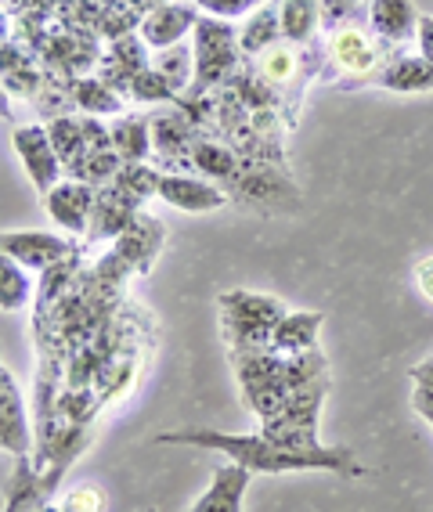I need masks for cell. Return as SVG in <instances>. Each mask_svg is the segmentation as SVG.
<instances>
[{
  "mask_svg": "<svg viewBox=\"0 0 433 512\" xmlns=\"http://www.w3.org/2000/svg\"><path fill=\"white\" fill-rule=\"evenodd\" d=\"M156 444H192V448L221 451L228 462L249 469V473H304V469H343V473H358V466L351 462V451L343 448L296 451L271 440L268 433L174 430V433H159Z\"/></svg>",
  "mask_w": 433,
  "mask_h": 512,
  "instance_id": "cell-1",
  "label": "cell"
},
{
  "mask_svg": "<svg viewBox=\"0 0 433 512\" xmlns=\"http://www.w3.org/2000/svg\"><path fill=\"white\" fill-rule=\"evenodd\" d=\"M192 51H195V80H192V98L195 94H206L213 83H221L224 76L235 69V29L224 26L221 19H199L192 33Z\"/></svg>",
  "mask_w": 433,
  "mask_h": 512,
  "instance_id": "cell-2",
  "label": "cell"
},
{
  "mask_svg": "<svg viewBox=\"0 0 433 512\" xmlns=\"http://www.w3.org/2000/svg\"><path fill=\"white\" fill-rule=\"evenodd\" d=\"M217 303H221L224 318H228L231 339H257V343H268V347L275 325L289 314L278 300H271L264 293H246V289H231Z\"/></svg>",
  "mask_w": 433,
  "mask_h": 512,
  "instance_id": "cell-3",
  "label": "cell"
},
{
  "mask_svg": "<svg viewBox=\"0 0 433 512\" xmlns=\"http://www.w3.org/2000/svg\"><path fill=\"white\" fill-rule=\"evenodd\" d=\"M11 145H15V156H19L26 177L33 181V188L40 192V199H44V195L62 181V170H65L62 159H58V152H55V145H51L47 127H40V123L15 127Z\"/></svg>",
  "mask_w": 433,
  "mask_h": 512,
  "instance_id": "cell-4",
  "label": "cell"
},
{
  "mask_svg": "<svg viewBox=\"0 0 433 512\" xmlns=\"http://www.w3.org/2000/svg\"><path fill=\"white\" fill-rule=\"evenodd\" d=\"M231 199H239L242 206H260V210H282V199L293 202L300 210V192L289 177L275 174V170H242L235 181L224 184Z\"/></svg>",
  "mask_w": 433,
  "mask_h": 512,
  "instance_id": "cell-5",
  "label": "cell"
},
{
  "mask_svg": "<svg viewBox=\"0 0 433 512\" xmlns=\"http://www.w3.org/2000/svg\"><path fill=\"white\" fill-rule=\"evenodd\" d=\"M4 256L19 260L22 267H33V271H51L73 253V242L55 231H8L0 238Z\"/></svg>",
  "mask_w": 433,
  "mask_h": 512,
  "instance_id": "cell-6",
  "label": "cell"
},
{
  "mask_svg": "<svg viewBox=\"0 0 433 512\" xmlns=\"http://www.w3.org/2000/svg\"><path fill=\"white\" fill-rule=\"evenodd\" d=\"M159 199L181 213H213L228 202V188L217 181L188 174H163L159 177Z\"/></svg>",
  "mask_w": 433,
  "mask_h": 512,
  "instance_id": "cell-7",
  "label": "cell"
},
{
  "mask_svg": "<svg viewBox=\"0 0 433 512\" xmlns=\"http://www.w3.org/2000/svg\"><path fill=\"white\" fill-rule=\"evenodd\" d=\"M40 202L47 206V213H51V220H55L58 228L80 235V231L91 228L98 195H94V188L87 181H58Z\"/></svg>",
  "mask_w": 433,
  "mask_h": 512,
  "instance_id": "cell-8",
  "label": "cell"
},
{
  "mask_svg": "<svg viewBox=\"0 0 433 512\" xmlns=\"http://www.w3.org/2000/svg\"><path fill=\"white\" fill-rule=\"evenodd\" d=\"M199 26V15H195V4H159L156 11H148L145 22H141V40L148 47H177L188 33H195Z\"/></svg>",
  "mask_w": 433,
  "mask_h": 512,
  "instance_id": "cell-9",
  "label": "cell"
},
{
  "mask_svg": "<svg viewBox=\"0 0 433 512\" xmlns=\"http://www.w3.org/2000/svg\"><path fill=\"white\" fill-rule=\"evenodd\" d=\"M0 440L4 451L15 458H29V422L22 408V394L15 386V375L0 368Z\"/></svg>",
  "mask_w": 433,
  "mask_h": 512,
  "instance_id": "cell-10",
  "label": "cell"
},
{
  "mask_svg": "<svg viewBox=\"0 0 433 512\" xmlns=\"http://www.w3.org/2000/svg\"><path fill=\"white\" fill-rule=\"evenodd\" d=\"M249 469L235 466H221L210 476V487H206L199 498H195L192 512H242V502H246V487H249Z\"/></svg>",
  "mask_w": 433,
  "mask_h": 512,
  "instance_id": "cell-11",
  "label": "cell"
},
{
  "mask_svg": "<svg viewBox=\"0 0 433 512\" xmlns=\"http://www.w3.org/2000/svg\"><path fill=\"white\" fill-rule=\"evenodd\" d=\"M376 83L397 94H426L433 91V65L419 51L415 55H397L383 65V73L376 76Z\"/></svg>",
  "mask_w": 433,
  "mask_h": 512,
  "instance_id": "cell-12",
  "label": "cell"
},
{
  "mask_svg": "<svg viewBox=\"0 0 433 512\" xmlns=\"http://www.w3.org/2000/svg\"><path fill=\"white\" fill-rule=\"evenodd\" d=\"M369 22L390 44H405L419 29V15H415L412 0H369Z\"/></svg>",
  "mask_w": 433,
  "mask_h": 512,
  "instance_id": "cell-13",
  "label": "cell"
},
{
  "mask_svg": "<svg viewBox=\"0 0 433 512\" xmlns=\"http://www.w3.org/2000/svg\"><path fill=\"white\" fill-rule=\"evenodd\" d=\"M138 202L141 199L120 192V188L112 184V192L98 195V206H94V220H91V238L123 235V231L134 224V206H138Z\"/></svg>",
  "mask_w": 433,
  "mask_h": 512,
  "instance_id": "cell-14",
  "label": "cell"
},
{
  "mask_svg": "<svg viewBox=\"0 0 433 512\" xmlns=\"http://www.w3.org/2000/svg\"><path fill=\"white\" fill-rule=\"evenodd\" d=\"M47 134H51V145H55L58 159L69 174L80 177L83 166H87V156H91V148H87V134H83V119L73 116H58L47 123Z\"/></svg>",
  "mask_w": 433,
  "mask_h": 512,
  "instance_id": "cell-15",
  "label": "cell"
},
{
  "mask_svg": "<svg viewBox=\"0 0 433 512\" xmlns=\"http://www.w3.org/2000/svg\"><path fill=\"white\" fill-rule=\"evenodd\" d=\"M322 321H325L322 311H289L286 318L275 325V332H271V347H275V350H293V354L314 350Z\"/></svg>",
  "mask_w": 433,
  "mask_h": 512,
  "instance_id": "cell-16",
  "label": "cell"
},
{
  "mask_svg": "<svg viewBox=\"0 0 433 512\" xmlns=\"http://www.w3.org/2000/svg\"><path fill=\"white\" fill-rule=\"evenodd\" d=\"M188 163L199 170L203 177H210V181H235V177L242 174V166H239V156L231 152V148L217 145V141H192V148H188Z\"/></svg>",
  "mask_w": 433,
  "mask_h": 512,
  "instance_id": "cell-17",
  "label": "cell"
},
{
  "mask_svg": "<svg viewBox=\"0 0 433 512\" xmlns=\"http://www.w3.org/2000/svg\"><path fill=\"white\" fill-rule=\"evenodd\" d=\"M329 51L347 73H369V69H376V62H379L376 47L361 37V29H351V26L336 29Z\"/></svg>",
  "mask_w": 433,
  "mask_h": 512,
  "instance_id": "cell-18",
  "label": "cell"
},
{
  "mask_svg": "<svg viewBox=\"0 0 433 512\" xmlns=\"http://www.w3.org/2000/svg\"><path fill=\"white\" fill-rule=\"evenodd\" d=\"M278 33H282V15H278V4H260L253 15H249L246 29H242L239 47L246 55H264L268 47H275Z\"/></svg>",
  "mask_w": 433,
  "mask_h": 512,
  "instance_id": "cell-19",
  "label": "cell"
},
{
  "mask_svg": "<svg viewBox=\"0 0 433 512\" xmlns=\"http://www.w3.org/2000/svg\"><path fill=\"white\" fill-rule=\"evenodd\" d=\"M112 148L123 156V163H141L152 152V123L141 116H123L112 127Z\"/></svg>",
  "mask_w": 433,
  "mask_h": 512,
  "instance_id": "cell-20",
  "label": "cell"
},
{
  "mask_svg": "<svg viewBox=\"0 0 433 512\" xmlns=\"http://www.w3.org/2000/svg\"><path fill=\"white\" fill-rule=\"evenodd\" d=\"M278 15H282V37L293 44H307L322 19V4L318 0H278Z\"/></svg>",
  "mask_w": 433,
  "mask_h": 512,
  "instance_id": "cell-21",
  "label": "cell"
},
{
  "mask_svg": "<svg viewBox=\"0 0 433 512\" xmlns=\"http://www.w3.org/2000/svg\"><path fill=\"white\" fill-rule=\"evenodd\" d=\"M73 98L87 116H116V112H123V98L102 80H76Z\"/></svg>",
  "mask_w": 433,
  "mask_h": 512,
  "instance_id": "cell-22",
  "label": "cell"
},
{
  "mask_svg": "<svg viewBox=\"0 0 433 512\" xmlns=\"http://www.w3.org/2000/svg\"><path fill=\"white\" fill-rule=\"evenodd\" d=\"M29 293H33V282L26 278L19 260L4 256V267H0V307L4 311H22L29 303Z\"/></svg>",
  "mask_w": 433,
  "mask_h": 512,
  "instance_id": "cell-23",
  "label": "cell"
},
{
  "mask_svg": "<svg viewBox=\"0 0 433 512\" xmlns=\"http://www.w3.org/2000/svg\"><path fill=\"white\" fill-rule=\"evenodd\" d=\"M152 148L166 159L188 156V148H192L188 145V127L177 116H156L152 119Z\"/></svg>",
  "mask_w": 433,
  "mask_h": 512,
  "instance_id": "cell-24",
  "label": "cell"
},
{
  "mask_svg": "<svg viewBox=\"0 0 433 512\" xmlns=\"http://www.w3.org/2000/svg\"><path fill=\"white\" fill-rule=\"evenodd\" d=\"M44 505V487L33 473H29V462L19 458V473L11 480V491H8V509L4 512H40Z\"/></svg>",
  "mask_w": 433,
  "mask_h": 512,
  "instance_id": "cell-25",
  "label": "cell"
},
{
  "mask_svg": "<svg viewBox=\"0 0 433 512\" xmlns=\"http://www.w3.org/2000/svg\"><path fill=\"white\" fill-rule=\"evenodd\" d=\"M156 73L163 76L174 91H181V87H188V76L195 73V51H188L185 44L166 47L163 55H159V62H156ZM192 80H195V76H192Z\"/></svg>",
  "mask_w": 433,
  "mask_h": 512,
  "instance_id": "cell-26",
  "label": "cell"
},
{
  "mask_svg": "<svg viewBox=\"0 0 433 512\" xmlns=\"http://www.w3.org/2000/svg\"><path fill=\"white\" fill-rule=\"evenodd\" d=\"M159 170H152V166L145 163H123V170L116 174V188L127 195H134V199H148V195H159Z\"/></svg>",
  "mask_w": 433,
  "mask_h": 512,
  "instance_id": "cell-27",
  "label": "cell"
},
{
  "mask_svg": "<svg viewBox=\"0 0 433 512\" xmlns=\"http://www.w3.org/2000/svg\"><path fill=\"white\" fill-rule=\"evenodd\" d=\"M260 73L268 83H289L296 76V51L289 47H268L264 55H260Z\"/></svg>",
  "mask_w": 433,
  "mask_h": 512,
  "instance_id": "cell-28",
  "label": "cell"
},
{
  "mask_svg": "<svg viewBox=\"0 0 433 512\" xmlns=\"http://www.w3.org/2000/svg\"><path fill=\"white\" fill-rule=\"evenodd\" d=\"M127 94L134 101H166L170 94H174V87H170L156 69H145V73H138L134 80H130Z\"/></svg>",
  "mask_w": 433,
  "mask_h": 512,
  "instance_id": "cell-29",
  "label": "cell"
},
{
  "mask_svg": "<svg viewBox=\"0 0 433 512\" xmlns=\"http://www.w3.org/2000/svg\"><path fill=\"white\" fill-rule=\"evenodd\" d=\"M195 8H203L210 19H242L246 11H257L260 0H192Z\"/></svg>",
  "mask_w": 433,
  "mask_h": 512,
  "instance_id": "cell-30",
  "label": "cell"
},
{
  "mask_svg": "<svg viewBox=\"0 0 433 512\" xmlns=\"http://www.w3.org/2000/svg\"><path fill=\"white\" fill-rule=\"evenodd\" d=\"M62 509L65 512H105V494L98 491V487L83 484V487H76V491L65 494Z\"/></svg>",
  "mask_w": 433,
  "mask_h": 512,
  "instance_id": "cell-31",
  "label": "cell"
},
{
  "mask_svg": "<svg viewBox=\"0 0 433 512\" xmlns=\"http://www.w3.org/2000/svg\"><path fill=\"white\" fill-rule=\"evenodd\" d=\"M415 47L419 55L433 65V15H419V29H415Z\"/></svg>",
  "mask_w": 433,
  "mask_h": 512,
  "instance_id": "cell-32",
  "label": "cell"
},
{
  "mask_svg": "<svg viewBox=\"0 0 433 512\" xmlns=\"http://www.w3.org/2000/svg\"><path fill=\"white\" fill-rule=\"evenodd\" d=\"M412 278H415V289L433 303V256H423V260L415 264Z\"/></svg>",
  "mask_w": 433,
  "mask_h": 512,
  "instance_id": "cell-33",
  "label": "cell"
},
{
  "mask_svg": "<svg viewBox=\"0 0 433 512\" xmlns=\"http://www.w3.org/2000/svg\"><path fill=\"white\" fill-rule=\"evenodd\" d=\"M332 4H336V11H332V15H325V19H329V29L336 26V19H340V15L351 8V4H358V0H329V8H332Z\"/></svg>",
  "mask_w": 433,
  "mask_h": 512,
  "instance_id": "cell-34",
  "label": "cell"
},
{
  "mask_svg": "<svg viewBox=\"0 0 433 512\" xmlns=\"http://www.w3.org/2000/svg\"><path fill=\"white\" fill-rule=\"evenodd\" d=\"M40 512H65V509H62V505H51V502H44V505H40Z\"/></svg>",
  "mask_w": 433,
  "mask_h": 512,
  "instance_id": "cell-35",
  "label": "cell"
}]
</instances>
